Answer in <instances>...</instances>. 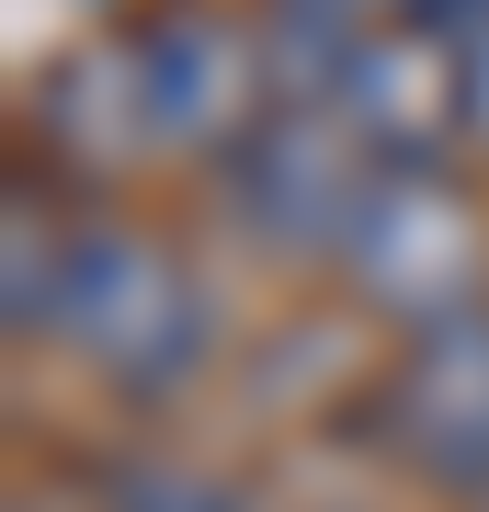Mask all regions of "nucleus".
Returning a JSON list of instances; mask_svg holds the SVG:
<instances>
[{
	"label": "nucleus",
	"mask_w": 489,
	"mask_h": 512,
	"mask_svg": "<svg viewBox=\"0 0 489 512\" xmlns=\"http://www.w3.org/2000/svg\"><path fill=\"white\" fill-rule=\"evenodd\" d=\"M478 512H489V501H478Z\"/></svg>",
	"instance_id": "obj_13"
},
{
	"label": "nucleus",
	"mask_w": 489,
	"mask_h": 512,
	"mask_svg": "<svg viewBox=\"0 0 489 512\" xmlns=\"http://www.w3.org/2000/svg\"><path fill=\"white\" fill-rule=\"evenodd\" d=\"M455 126L489 137V35H478V46H455Z\"/></svg>",
	"instance_id": "obj_12"
},
{
	"label": "nucleus",
	"mask_w": 489,
	"mask_h": 512,
	"mask_svg": "<svg viewBox=\"0 0 489 512\" xmlns=\"http://www.w3.org/2000/svg\"><path fill=\"white\" fill-rule=\"evenodd\" d=\"M251 35H262V80H273V103L330 114L342 69L376 46V0H262Z\"/></svg>",
	"instance_id": "obj_8"
},
{
	"label": "nucleus",
	"mask_w": 489,
	"mask_h": 512,
	"mask_svg": "<svg viewBox=\"0 0 489 512\" xmlns=\"http://www.w3.org/2000/svg\"><path fill=\"white\" fill-rule=\"evenodd\" d=\"M46 342H69L114 399H171V387L205 365L217 319H205V285L182 274L148 228H69Z\"/></svg>",
	"instance_id": "obj_1"
},
{
	"label": "nucleus",
	"mask_w": 489,
	"mask_h": 512,
	"mask_svg": "<svg viewBox=\"0 0 489 512\" xmlns=\"http://www.w3.org/2000/svg\"><path fill=\"white\" fill-rule=\"evenodd\" d=\"M376 410H387L376 421L387 456L478 512L489 501V308H455L433 330H410V353H399Z\"/></svg>",
	"instance_id": "obj_4"
},
{
	"label": "nucleus",
	"mask_w": 489,
	"mask_h": 512,
	"mask_svg": "<svg viewBox=\"0 0 489 512\" xmlns=\"http://www.w3.org/2000/svg\"><path fill=\"white\" fill-rule=\"evenodd\" d=\"M387 12H399V35H421V46H478L489 35V0H387Z\"/></svg>",
	"instance_id": "obj_11"
},
{
	"label": "nucleus",
	"mask_w": 489,
	"mask_h": 512,
	"mask_svg": "<svg viewBox=\"0 0 489 512\" xmlns=\"http://www.w3.org/2000/svg\"><path fill=\"white\" fill-rule=\"evenodd\" d=\"M126 57H137V103H148V137H160V148H205V160H228V148L273 114L262 35H239V23L205 12V0L148 12L137 35H126Z\"/></svg>",
	"instance_id": "obj_3"
},
{
	"label": "nucleus",
	"mask_w": 489,
	"mask_h": 512,
	"mask_svg": "<svg viewBox=\"0 0 489 512\" xmlns=\"http://www.w3.org/2000/svg\"><path fill=\"white\" fill-rule=\"evenodd\" d=\"M330 114L364 137V160H376V171H433V137L455 126V57L387 23V35L342 69Z\"/></svg>",
	"instance_id": "obj_6"
},
{
	"label": "nucleus",
	"mask_w": 489,
	"mask_h": 512,
	"mask_svg": "<svg viewBox=\"0 0 489 512\" xmlns=\"http://www.w3.org/2000/svg\"><path fill=\"white\" fill-rule=\"evenodd\" d=\"M57 251L69 228L35 217V194H12V239H0V308H12V342H46V308H57Z\"/></svg>",
	"instance_id": "obj_9"
},
{
	"label": "nucleus",
	"mask_w": 489,
	"mask_h": 512,
	"mask_svg": "<svg viewBox=\"0 0 489 512\" xmlns=\"http://www.w3.org/2000/svg\"><path fill=\"white\" fill-rule=\"evenodd\" d=\"M91 490H103V512H239L228 478L171 467V456H103V467H91Z\"/></svg>",
	"instance_id": "obj_10"
},
{
	"label": "nucleus",
	"mask_w": 489,
	"mask_h": 512,
	"mask_svg": "<svg viewBox=\"0 0 489 512\" xmlns=\"http://www.w3.org/2000/svg\"><path fill=\"white\" fill-rule=\"evenodd\" d=\"M342 274L376 296V308H399L410 330L478 308V217H467V194H455L444 171H376Z\"/></svg>",
	"instance_id": "obj_5"
},
{
	"label": "nucleus",
	"mask_w": 489,
	"mask_h": 512,
	"mask_svg": "<svg viewBox=\"0 0 489 512\" xmlns=\"http://www.w3.org/2000/svg\"><path fill=\"white\" fill-rule=\"evenodd\" d=\"M217 183H228L239 228H251L262 251H353V217H364V194H376V160H364V137L342 126V114L273 103L262 126L217 160Z\"/></svg>",
	"instance_id": "obj_2"
},
{
	"label": "nucleus",
	"mask_w": 489,
	"mask_h": 512,
	"mask_svg": "<svg viewBox=\"0 0 489 512\" xmlns=\"http://www.w3.org/2000/svg\"><path fill=\"white\" fill-rule=\"evenodd\" d=\"M35 137L57 148V160H80V171H126L137 148H160V137H148V103H137L126 35H114V46H69L35 80Z\"/></svg>",
	"instance_id": "obj_7"
}]
</instances>
